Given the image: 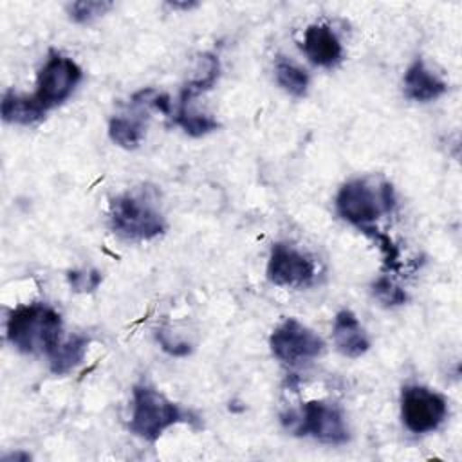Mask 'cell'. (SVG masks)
I'll return each mask as SVG.
<instances>
[{"label":"cell","instance_id":"cell-15","mask_svg":"<svg viewBox=\"0 0 462 462\" xmlns=\"http://www.w3.org/2000/svg\"><path fill=\"white\" fill-rule=\"evenodd\" d=\"M90 339L87 336L76 334L63 341H60L54 350L49 354V366L51 372L56 375H65L72 372L76 366L83 363Z\"/></svg>","mask_w":462,"mask_h":462},{"label":"cell","instance_id":"cell-9","mask_svg":"<svg viewBox=\"0 0 462 462\" xmlns=\"http://www.w3.org/2000/svg\"><path fill=\"white\" fill-rule=\"evenodd\" d=\"M267 278L278 287L303 289L316 278V263L305 253L292 245L276 242L267 262Z\"/></svg>","mask_w":462,"mask_h":462},{"label":"cell","instance_id":"cell-10","mask_svg":"<svg viewBox=\"0 0 462 462\" xmlns=\"http://www.w3.org/2000/svg\"><path fill=\"white\" fill-rule=\"evenodd\" d=\"M301 49L318 67H334L341 61L343 47L337 34L325 23H312L305 29Z\"/></svg>","mask_w":462,"mask_h":462},{"label":"cell","instance_id":"cell-13","mask_svg":"<svg viewBox=\"0 0 462 462\" xmlns=\"http://www.w3.org/2000/svg\"><path fill=\"white\" fill-rule=\"evenodd\" d=\"M146 125H148L146 110L139 108V110H134V112H123V114H117L110 119L108 135H110L112 143H116L117 146L126 148V150H134L143 143L144 134H146Z\"/></svg>","mask_w":462,"mask_h":462},{"label":"cell","instance_id":"cell-12","mask_svg":"<svg viewBox=\"0 0 462 462\" xmlns=\"http://www.w3.org/2000/svg\"><path fill=\"white\" fill-rule=\"evenodd\" d=\"M402 83H404V96L419 103L439 99L448 90L446 81H442L437 74H433L420 58H417L406 69Z\"/></svg>","mask_w":462,"mask_h":462},{"label":"cell","instance_id":"cell-20","mask_svg":"<svg viewBox=\"0 0 462 462\" xmlns=\"http://www.w3.org/2000/svg\"><path fill=\"white\" fill-rule=\"evenodd\" d=\"M67 280L72 291L76 292H92L99 287L103 276L96 269H81V271H69Z\"/></svg>","mask_w":462,"mask_h":462},{"label":"cell","instance_id":"cell-4","mask_svg":"<svg viewBox=\"0 0 462 462\" xmlns=\"http://www.w3.org/2000/svg\"><path fill=\"white\" fill-rule=\"evenodd\" d=\"M395 206V193L390 182L375 179H352L336 195V211L348 224L361 231L372 227L381 215Z\"/></svg>","mask_w":462,"mask_h":462},{"label":"cell","instance_id":"cell-22","mask_svg":"<svg viewBox=\"0 0 462 462\" xmlns=\"http://www.w3.org/2000/svg\"><path fill=\"white\" fill-rule=\"evenodd\" d=\"M31 457L29 455H22V453H14V455H11V457H5L4 460L7 462V460H29Z\"/></svg>","mask_w":462,"mask_h":462},{"label":"cell","instance_id":"cell-3","mask_svg":"<svg viewBox=\"0 0 462 462\" xmlns=\"http://www.w3.org/2000/svg\"><path fill=\"white\" fill-rule=\"evenodd\" d=\"M197 417L170 401L164 393L150 384L134 386L132 393V415L128 422L130 433L135 437L155 442L168 428L179 422H195Z\"/></svg>","mask_w":462,"mask_h":462},{"label":"cell","instance_id":"cell-7","mask_svg":"<svg viewBox=\"0 0 462 462\" xmlns=\"http://www.w3.org/2000/svg\"><path fill=\"white\" fill-rule=\"evenodd\" d=\"M448 415L446 399L420 384L402 388L401 417L411 433H430L437 430Z\"/></svg>","mask_w":462,"mask_h":462},{"label":"cell","instance_id":"cell-6","mask_svg":"<svg viewBox=\"0 0 462 462\" xmlns=\"http://www.w3.org/2000/svg\"><path fill=\"white\" fill-rule=\"evenodd\" d=\"M269 346L273 356L289 366L305 365L319 357L325 350L323 339L300 323L296 318L283 319L271 334Z\"/></svg>","mask_w":462,"mask_h":462},{"label":"cell","instance_id":"cell-1","mask_svg":"<svg viewBox=\"0 0 462 462\" xmlns=\"http://www.w3.org/2000/svg\"><path fill=\"white\" fill-rule=\"evenodd\" d=\"M7 339L23 354H51L61 341V316L45 303L20 305L7 318Z\"/></svg>","mask_w":462,"mask_h":462},{"label":"cell","instance_id":"cell-16","mask_svg":"<svg viewBox=\"0 0 462 462\" xmlns=\"http://www.w3.org/2000/svg\"><path fill=\"white\" fill-rule=\"evenodd\" d=\"M274 76H276L278 85L294 97H303L309 90L310 78H309L307 70L301 69L300 65L292 63L291 60L280 58L274 63Z\"/></svg>","mask_w":462,"mask_h":462},{"label":"cell","instance_id":"cell-18","mask_svg":"<svg viewBox=\"0 0 462 462\" xmlns=\"http://www.w3.org/2000/svg\"><path fill=\"white\" fill-rule=\"evenodd\" d=\"M112 7V2L106 0H79L69 5V14L76 23H88L103 16Z\"/></svg>","mask_w":462,"mask_h":462},{"label":"cell","instance_id":"cell-5","mask_svg":"<svg viewBox=\"0 0 462 462\" xmlns=\"http://www.w3.org/2000/svg\"><path fill=\"white\" fill-rule=\"evenodd\" d=\"M282 420L296 435H310L325 444H345L350 439L341 410L325 401H309L300 413L291 411Z\"/></svg>","mask_w":462,"mask_h":462},{"label":"cell","instance_id":"cell-17","mask_svg":"<svg viewBox=\"0 0 462 462\" xmlns=\"http://www.w3.org/2000/svg\"><path fill=\"white\" fill-rule=\"evenodd\" d=\"M175 123L189 135L193 137H200L206 135L213 130L218 128V121L213 119L208 114H200L197 110H193V106L189 103H180L179 101V108L175 112Z\"/></svg>","mask_w":462,"mask_h":462},{"label":"cell","instance_id":"cell-8","mask_svg":"<svg viewBox=\"0 0 462 462\" xmlns=\"http://www.w3.org/2000/svg\"><path fill=\"white\" fill-rule=\"evenodd\" d=\"M81 79L79 65L60 52H51L38 72L36 92L32 94L47 110L61 105Z\"/></svg>","mask_w":462,"mask_h":462},{"label":"cell","instance_id":"cell-11","mask_svg":"<svg viewBox=\"0 0 462 462\" xmlns=\"http://www.w3.org/2000/svg\"><path fill=\"white\" fill-rule=\"evenodd\" d=\"M332 337L336 348L346 357H361L370 348V339L357 321L356 314L343 309L336 314L332 325Z\"/></svg>","mask_w":462,"mask_h":462},{"label":"cell","instance_id":"cell-14","mask_svg":"<svg viewBox=\"0 0 462 462\" xmlns=\"http://www.w3.org/2000/svg\"><path fill=\"white\" fill-rule=\"evenodd\" d=\"M0 110L5 123L16 125H34L47 114V108L34 96H22L13 90L4 94Z\"/></svg>","mask_w":462,"mask_h":462},{"label":"cell","instance_id":"cell-2","mask_svg":"<svg viewBox=\"0 0 462 462\" xmlns=\"http://www.w3.org/2000/svg\"><path fill=\"white\" fill-rule=\"evenodd\" d=\"M108 215L112 229L126 240H152L166 229V220L150 188H139L114 197Z\"/></svg>","mask_w":462,"mask_h":462},{"label":"cell","instance_id":"cell-21","mask_svg":"<svg viewBox=\"0 0 462 462\" xmlns=\"http://www.w3.org/2000/svg\"><path fill=\"white\" fill-rule=\"evenodd\" d=\"M157 339H159V343L162 345V348H164L166 352H170L171 356H186V354H189V345L170 341V339L164 336V332H159V334H157Z\"/></svg>","mask_w":462,"mask_h":462},{"label":"cell","instance_id":"cell-19","mask_svg":"<svg viewBox=\"0 0 462 462\" xmlns=\"http://www.w3.org/2000/svg\"><path fill=\"white\" fill-rule=\"evenodd\" d=\"M372 292L374 296L386 307H395V305H402L408 296L404 292V289H401L399 285H395L390 278L381 276L379 280L374 282L372 285Z\"/></svg>","mask_w":462,"mask_h":462}]
</instances>
